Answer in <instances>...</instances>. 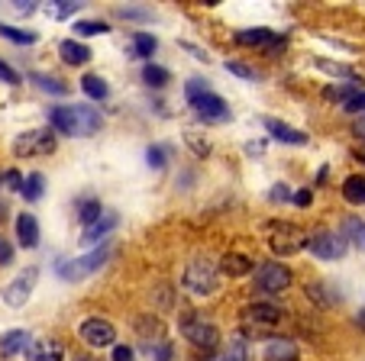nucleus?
I'll return each mask as SVG.
<instances>
[{
    "instance_id": "nucleus-1",
    "label": "nucleus",
    "mask_w": 365,
    "mask_h": 361,
    "mask_svg": "<svg viewBox=\"0 0 365 361\" xmlns=\"http://www.w3.org/2000/svg\"><path fill=\"white\" fill-rule=\"evenodd\" d=\"M48 126L58 130L62 136H94L101 130V113L84 103H75V107H52L48 110Z\"/></svg>"
},
{
    "instance_id": "nucleus-2",
    "label": "nucleus",
    "mask_w": 365,
    "mask_h": 361,
    "mask_svg": "<svg viewBox=\"0 0 365 361\" xmlns=\"http://www.w3.org/2000/svg\"><path fill=\"white\" fill-rule=\"evenodd\" d=\"M185 94H187V100H191L194 113H197L200 120H207V123H223V120H230L227 100H223V97H217L214 90L207 88V81H197V78H194V81H187Z\"/></svg>"
},
{
    "instance_id": "nucleus-3",
    "label": "nucleus",
    "mask_w": 365,
    "mask_h": 361,
    "mask_svg": "<svg viewBox=\"0 0 365 361\" xmlns=\"http://www.w3.org/2000/svg\"><path fill=\"white\" fill-rule=\"evenodd\" d=\"M269 246L275 255L288 258V255L301 252L307 246V232L294 223H269Z\"/></svg>"
},
{
    "instance_id": "nucleus-4",
    "label": "nucleus",
    "mask_w": 365,
    "mask_h": 361,
    "mask_svg": "<svg viewBox=\"0 0 365 361\" xmlns=\"http://www.w3.org/2000/svg\"><path fill=\"white\" fill-rule=\"evenodd\" d=\"M291 281H294V274H291L288 265H282V261H265V265H259V271H255V291L265 293V297H278V293H284L291 287Z\"/></svg>"
},
{
    "instance_id": "nucleus-5",
    "label": "nucleus",
    "mask_w": 365,
    "mask_h": 361,
    "mask_svg": "<svg viewBox=\"0 0 365 361\" xmlns=\"http://www.w3.org/2000/svg\"><path fill=\"white\" fill-rule=\"evenodd\" d=\"M107 258H110V248L103 246V248H94V252L81 255V258H75V261H58L56 271L62 274L65 281H81V278H88V274L101 271Z\"/></svg>"
},
{
    "instance_id": "nucleus-6",
    "label": "nucleus",
    "mask_w": 365,
    "mask_h": 361,
    "mask_svg": "<svg viewBox=\"0 0 365 361\" xmlns=\"http://www.w3.org/2000/svg\"><path fill=\"white\" fill-rule=\"evenodd\" d=\"M181 333H185V339L197 348H217L220 345V329H217L214 323H207L204 316H197V313H187L185 320H181Z\"/></svg>"
},
{
    "instance_id": "nucleus-7",
    "label": "nucleus",
    "mask_w": 365,
    "mask_h": 361,
    "mask_svg": "<svg viewBox=\"0 0 365 361\" xmlns=\"http://www.w3.org/2000/svg\"><path fill=\"white\" fill-rule=\"evenodd\" d=\"M217 281H220V274H217L214 265H207V261H191L185 268V287L194 297H210L217 291Z\"/></svg>"
},
{
    "instance_id": "nucleus-8",
    "label": "nucleus",
    "mask_w": 365,
    "mask_h": 361,
    "mask_svg": "<svg viewBox=\"0 0 365 361\" xmlns=\"http://www.w3.org/2000/svg\"><path fill=\"white\" fill-rule=\"evenodd\" d=\"M14 152L20 158L52 155V152H56V132H52V130H26L23 136H16Z\"/></svg>"
},
{
    "instance_id": "nucleus-9",
    "label": "nucleus",
    "mask_w": 365,
    "mask_h": 361,
    "mask_svg": "<svg viewBox=\"0 0 365 361\" xmlns=\"http://www.w3.org/2000/svg\"><path fill=\"white\" fill-rule=\"evenodd\" d=\"M349 242H346L339 232H330V229H320L314 236H307V252H314L317 258L324 261H333V258H343Z\"/></svg>"
},
{
    "instance_id": "nucleus-10",
    "label": "nucleus",
    "mask_w": 365,
    "mask_h": 361,
    "mask_svg": "<svg viewBox=\"0 0 365 361\" xmlns=\"http://www.w3.org/2000/svg\"><path fill=\"white\" fill-rule=\"evenodd\" d=\"M81 339L88 342L91 348H110L113 342H117V329L107 320H101V316H91V320L81 323Z\"/></svg>"
},
{
    "instance_id": "nucleus-11",
    "label": "nucleus",
    "mask_w": 365,
    "mask_h": 361,
    "mask_svg": "<svg viewBox=\"0 0 365 361\" xmlns=\"http://www.w3.org/2000/svg\"><path fill=\"white\" fill-rule=\"evenodd\" d=\"M36 278H39V271H36V268H26L14 284H7V291H4V303H7V307H23V303L29 300V293H33V287H36Z\"/></svg>"
},
{
    "instance_id": "nucleus-12",
    "label": "nucleus",
    "mask_w": 365,
    "mask_h": 361,
    "mask_svg": "<svg viewBox=\"0 0 365 361\" xmlns=\"http://www.w3.org/2000/svg\"><path fill=\"white\" fill-rule=\"evenodd\" d=\"M262 123H265V130H269V136L278 139V142H284V145H307V132L294 130V126L282 123V120H272V116H265Z\"/></svg>"
},
{
    "instance_id": "nucleus-13",
    "label": "nucleus",
    "mask_w": 365,
    "mask_h": 361,
    "mask_svg": "<svg viewBox=\"0 0 365 361\" xmlns=\"http://www.w3.org/2000/svg\"><path fill=\"white\" fill-rule=\"evenodd\" d=\"M220 271L227 274V278H246V274L255 271V261L242 252H227L220 258Z\"/></svg>"
},
{
    "instance_id": "nucleus-14",
    "label": "nucleus",
    "mask_w": 365,
    "mask_h": 361,
    "mask_svg": "<svg viewBox=\"0 0 365 361\" xmlns=\"http://www.w3.org/2000/svg\"><path fill=\"white\" fill-rule=\"evenodd\" d=\"M16 239H20L23 248L39 246V223H36L33 213H20V216H16Z\"/></svg>"
},
{
    "instance_id": "nucleus-15",
    "label": "nucleus",
    "mask_w": 365,
    "mask_h": 361,
    "mask_svg": "<svg viewBox=\"0 0 365 361\" xmlns=\"http://www.w3.org/2000/svg\"><path fill=\"white\" fill-rule=\"evenodd\" d=\"M62 358H65V348L56 339H39L29 345V361H62Z\"/></svg>"
},
{
    "instance_id": "nucleus-16",
    "label": "nucleus",
    "mask_w": 365,
    "mask_h": 361,
    "mask_svg": "<svg viewBox=\"0 0 365 361\" xmlns=\"http://www.w3.org/2000/svg\"><path fill=\"white\" fill-rule=\"evenodd\" d=\"M297 345L291 339H269L265 342V361H297Z\"/></svg>"
},
{
    "instance_id": "nucleus-17",
    "label": "nucleus",
    "mask_w": 365,
    "mask_h": 361,
    "mask_svg": "<svg viewBox=\"0 0 365 361\" xmlns=\"http://www.w3.org/2000/svg\"><path fill=\"white\" fill-rule=\"evenodd\" d=\"M113 226H117V213H103V216L97 219V223L84 226V236H81V242H84V246H97V242H101V239L107 236V232H110Z\"/></svg>"
},
{
    "instance_id": "nucleus-18",
    "label": "nucleus",
    "mask_w": 365,
    "mask_h": 361,
    "mask_svg": "<svg viewBox=\"0 0 365 361\" xmlns=\"http://www.w3.org/2000/svg\"><path fill=\"white\" fill-rule=\"evenodd\" d=\"M23 348H29V333L10 329V333L0 335V355H4V358H14V355H20Z\"/></svg>"
},
{
    "instance_id": "nucleus-19",
    "label": "nucleus",
    "mask_w": 365,
    "mask_h": 361,
    "mask_svg": "<svg viewBox=\"0 0 365 361\" xmlns=\"http://www.w3.org/2000/svg\"><path fill=\"white\" fill-rule=\"evenodd\" d=\"M58 55H62L65 65H88L91 62V48L75 39H65L62 46H58Z\"/></svg>"
},
{
    "instance_id": "nucleus-20",
    "label": "nucleus",
    "mask_w": 365,
    "mask_h": 361,
    "mask_svg": "<svg viewBox=\"0 0 365 361\" xmlns=\"http://www.w3.org/2000/svg\"><path fill=\"white\" fill-rule=\"evenodd\" d=\"M246 316L252 323H259V326H272V323L282 320V310L275 307V303H249L246 307Z\"/></svg>"
},
{
    "instance_id": "nucleus-21",
    "label": "nucleus",
    "mask_w": 365,
    "mask_h": 361,
    "mask_svg": "<svg viewBox=\"0 0 365 361\" xmlns=\"http://www.w3.org/2000/svg\"><path fill=\"white\" fill-rule=\"evenodd\" d=\"M314 65H317L320 71H327V75H333V78H346V81H362V78H359V71L349 68V65L330 62V58H314Z\"/></svg>"
},
{
    "instance_id": "nucleus-22",
    "label": "nucleus",
    "mask_w": 365,
    "mask_h": 361,
    "mask_svg": "<svg viewBox=\"0 0 365 361\" xmlns=\"http://www.w3.org/2000/svg\"><path fill=\"white\" fill-rule=\"evenodd\" d=\"M343 197L349 200V204H365V177L362 174H352L346 177V184H343Z\"/></svg>"
},
{
    "instance_id": "nucleus-23",
    "label": "nucleus",
    "mask_w": 365,
    "mask_h": 361,
    "mask_svg": "<svg viewBox=\"0 0 365 361\" xmlns=\"http://www.w3.org/2000/svg\"><path fill=\"white\" fill-rule=\"evenodd\" d=\"M272 39H275V33H272V29H265V26L236 33V42H240V46H265V42H272Z\"/></svg>"
},
{
    "instance_id": "nucleus-24",
    "label": "nucleus",
    "mask_w": 365,
    "mask_h": 361,
    "mask_svg": "<svg viewBox=\"0 0 365 361\" xmlns=\"http://www.w3.org/2000/svg\"><path fill=\"white\" fill-rule=\"evenodd\" d=\"M81 90L91 97V100H103V97H107V81H103L101 75H84Z\"/></svg>"
},
{
    "instance_id": "nucleus-25",
    "label": "nucleus",
    "mask_w": 365,
    "mask_h": 361,
    "mask_svg": "<svg viewBox=\"0 0 365 361\" xmlns=\"http://www.w3.org/2000/svg\"><path fill=\"white\" fill-rule=\"evenodd\" d=\"M0 36L10 42H20V46H33V42L39 39V36L29 33V29H16V26H7V23H0Z\"/></svg>"
},
{
    "instance_id": "nucleus-26",
    "label": "nucleus",
    "mask_w": 365,
    "mask_h": 361,
    "mask_svg": "<svg viewBox=\"0 0 365 361\" xmlns=\"http://www.w3.org/2000/svg\"><path fill=\"white\" fill-rule=\"evenodd\" d=\"M155 48H159L155 36H149V33H136V39H133V52H136L139 58H152V55H155Z\"/></svg>"
},
{
    "instance_id": "nucleus-27",
    "label": "nucleus",
    "mask_w": 365,
    "mask_h": 361,
    "mask_svg": "<svg viewBox=\"0 0 365 361\" xmlns=\"http://www.w3.org/2000/svg\"><path fill=\"white\" fill-rule=\"evenodd\" d=\"M339 236L346 239V242H356L359 248H365V223L362 219H346V226H343V232H339Z\"/></svg>"
},
{
    "instance_id": "nucleus-28",
    "label": "nucleus",
    "mask_w": 365,
    "mask_h": 361,
    "mask_svg": "<svg viewBox=\"0 0 365 361\" xmlns=\"http://www.w3.org/2000/svg\"><path fill=\"white\" fill-rule=\"evenodd\" d=\"M20 194H23V197L29 200V204H36V200L42 197V174H39V171H33V174H29L26 181H23Z\"/></svg>"
},
{
    "instance_id": "nucleus-29",
    "label": "nucleus",
    "mask_w": 365,
    "mask_h": 361,
    "mask_svg": "<svg viewBox=\"0 0 365 361\" xmlns=\"http://www.w3.org/2000/svg\"><path fill=\"white\" fill-rule=\"evenodd\" d=\"M33 81L39 84L42 90H48V94H56V97H65L68 94V88H65L58 78H48V75H33Z\"/></svg>"
},
{
    "instance_id": "nucleus-30",
    "label": "nucleus",
    "mask_w": 365,
    "mask_h": 361,
    "mask_svg": "<svg viewBox=\"0 0 365 361\" xmlns=\"http://www.w3.org/2000/svg\"><path fill=\"white\" fill-rule=\"evenodd\" d=\"M143 78H145V84H152V88H165L168 84V71L159 68V65H145Z\"/></svg>"
},
{
    "instance_id": "nucleus-31",
    "label": "nucleus",
    "mask_w": 365,
    "mask_h": 361,
    "mask_svg": "<svg viewBox=\"0 0 365 361\" xmlns=\"http://www.w3.org/2000/svg\"><path fill=\"white\" fill-rule=\"evenodd\" d=\"M75 33H81V36H103V33H110V26L103 20H81V23H75Z\"/></svg>"
},
{
    "instance_id": "nucleus-32",
    "label": "nucleus",
    "mask_w": 365,
    "mask_h": 361,
    "mask_svg": "<svg viewBox=\"0 0 365 361\" xmlns=\"http://www.w3.org/2000/svg\"><path fill=\"white\" fill-rule=\"evenodd\" d=\"M227 71L230 75H236V78H246V81H262V71H255V68H249V65H240V62H227Z\"/></svg>"
},
{
    "instance_id": "nucleus-33",
    "label": "nucleus",
    "mask_w": 365,
    "mask_h": 361,
    "mask_svg": "<svg viewBox=\"0 0 365 361\" xmlns=\"http://www.w3.org/2000/svg\"><path fill=\"white\" fill-rule=\"evenodd\" d=\"M78 216H81L84 226H91V223H97V219L103 216V210H101V204H97V200H88V204H81V213H78Z\"/></svg>"
},
{
    "instance_id": "nucleus-34",
    "label": "nucleus",
    "mask_w": 365,
    "mask_h": 361,
    "mask_svg": "<svg viewBox=\"0 0 365 361\" xmlns=\"http://www.w3.org/2000/svg\"><path fill=\"white\" fill-rule=\"evenodd\" d=\"M223 361H249V348H246V342H230V348H227V355H223Z\"/></svg>"
},
{
    "instance_id": "nucleus-35",
    "label": "nucleus",
    "mask_w": 365,
    "mask_h": 361,
    "mask_svg": "<svg viewBox=\"0 0 365 361\" xmlns=\"http://www.w3.org/2000/svg\"><path fill=\"white\" fill-rule=\"evenodd\" d=\"M343 110L352 116H365V90H359L356 97H349V100L343 103Z\"/></svg>"
},
{
    "instance_id": "nucleus-36",
    "label": "nucleus",
    "mask_w": 365,
    "mask_h": 361,
    "mask_svg": "<svg viewBox=\"0 0 365 361\" xmlns=\"http://www.w3.org/2000/svg\"><path fill=\"white\" fill-rule=\"evenodd\" d=\"M145 158H149L152 168H165V152H162L159 145H152V149L145 152Z\"/></svg>"
},
{
    "instance_id": "nucleus-37",
    "label": "nucleus",
    "mask_w": 365,
    "mask_h": 361,
    "mask_svg": "<svg viewBox=\"0 0 365 361\" xmlns=\"http://www.w3.org/2000/svg\"><path fill=\"white\" fill-rule=\"evenodd\" d=\"M78 7H81V4H71V0H58V4H56V16H62V20H65V16H71Z\"/></svg>"
},
{
    "instance_id": "nucleus-38",
    "label": "nucleus",
    "mask_w": 365,
    "mask_h": 361,
    "mask_svg": "<svg viewBox=\"0 0 365 361\" xmlns=\"http://www.w3.org/2000/svg\"><path fill=\"white\" fill-rule=\"evenodd\" d=\"M0 81H4V84H16V81H20V75H16L7 62H0Z\"/></svg>"
},
{
    "instance_id": "nucleus-39",
    "label": "nucleus",
    "mask_w": 365,
    "mask_h": 361,
    "mask_svg": "<svg viewBox=\"0 0 365 361\" xmlns=\"http://www.w3.org/2000/svg\"><path fill=\"white\" fill-rule=\"evenodd\" d=\"M10 261H14V246L7 239H0V265H10Z\"/></svg>"
},
{
    "instance_id": "nucleus-40",
    "label": "nucleus",
    "mask_w": 365,
    "mask_h": 361,
    "mask_svg": "<svg viewBox=\"0 0 365 361\" xmlns=\"http://www.w3.org/2000/svg\"><path fill=\"white\" fill-rule=\"evenodd\" d=\"M120 16H130V20H149V10H130V7H120Z\"/></svg>"
},
{
    "instance_id": "nucleus-41",
    "label": "nucleus",
    "mask_w": 365,
    "mask_h": 361,
    "mask_svg": "<svg viewBox=\"0 0 365 361\" xmlns=\"http://www.w3.org/2000/svg\"><path fill=\"white\" fill-rule=\"evenodd\" d=\"M113 361H133V348L130 345H113Z\"/></svg>"
},
{
    "instance_id": "nucleus-42",
    "label": "nucleus",
    "mask_w": 365,
    "mask_h": 361,
    "mask_svg": "<svg viewBox=\"0 0 365 361\" xmlns=\"http://www.w3.org/2000/svg\"><path fill=\"white\" fill-rule=\"evenodd\" d=\"M7 184H10V191H20V187H23V174H20V171H7Z\"/></svg>"
},
{
    "instance_id": "nucleus-43",
    "label": "nucleus",
    "mask_w": 365,
    "mask_h": 361,
    "mask_svg": "<svg viewBox=\"0 0 365 361\" xmlns=\"http://www.w3.org/2000/svg\"><path fill=\"white\" fill-rule=\"evenodd\" d=\"M187 142H191V149L197 152V155H207V152H210V145H207V142H197V139H194V132H187Z\"/></svg>"
},
{
    "instance_id": "nucleus-44",
    "label": "nucleus",
    "mask_w": 365,
    "mask_h": 361,
    "mask_svg": "<svg viewBox=\"0 0 365 361\" xmlns=\"http://www.w3.org/2000/svg\"><path fill=\"white\" fill-rule=\"evenodd\" d=\"M269 197H272V200H275V204H278V200H288V197H291L288 184H278V187H275V191H272V194H269Z\"/></svg>"
},
{
    "instance_id": "nucleus-45",
    "label": "nucleus",
    "mask_w": 365,
    "mask_h": 361,
    "mask_svg": "<svg viewBox=\"0 0 365 361\" xmlns=\"http://www.w3.org/2000/svg\"><path fill=\"white\" fill-rule=\"evenodd\" d=\"M310 200H314V194H310V191H297L294 194V204L297 206H310Z\"/></svg>"
},
{
    "instance_id": "nucleus-46",
    "label": "nucleus",
    "mask_w": 365,
    "mask_h": 361,
    "mask_svg": "<svg viewBox=\"0 0 365 361\" xmlns=\"http://www.w3.org/2000/svg\"><path fill=\"white\" fill-rule=\"evenodd\" d=\"M356 139L362 142V155H365V116H359V123H356Z\"/></svg>"
},
{
    "instance_id": "nucleus-47",
    "label": "nucleus",
    "mask_w": 365,
    "mask_h": 361,
    "mask_svg": "<svg viewBox=\"0 0 365 361\" xmlns=\"http://www.w3.org/2000/svg\"><path fill=\"white\" fill-rule=\"evenodd\" d=\"M36 7H39V4H33V0H26V4H14V10H16V14H33Z\"/></svg>"
}]
</instances>
